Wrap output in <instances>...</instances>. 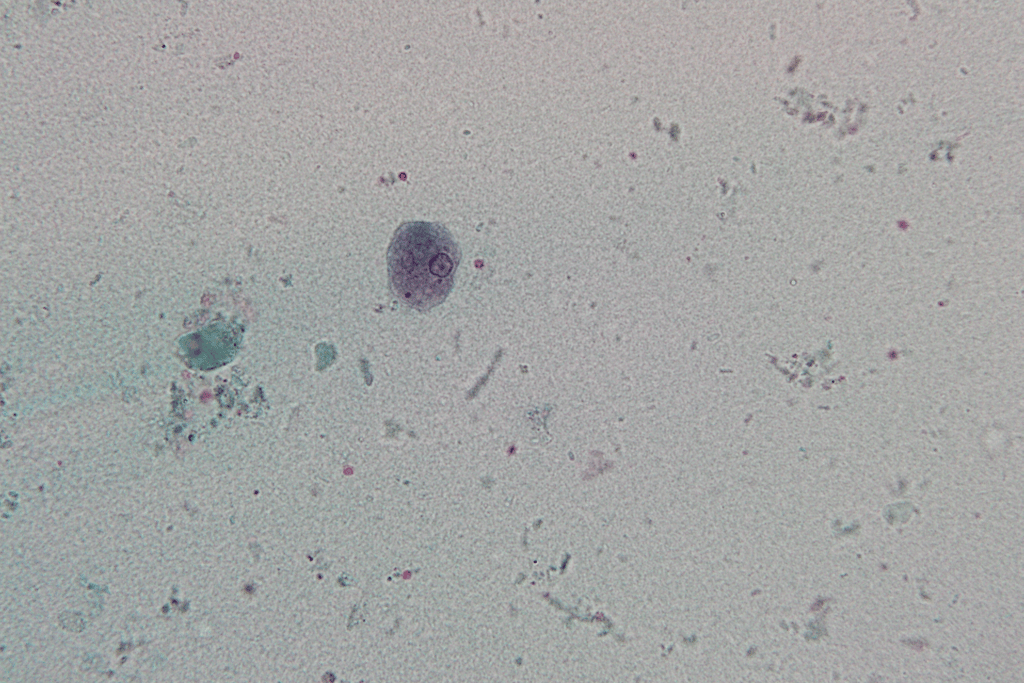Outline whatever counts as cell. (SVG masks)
<instances>
[{"mask_svg":"<svg viewBox=\"0 0 1024 683\" xmlns=\"http://www.w3.org/2000/svg\"><path fill=\"white\" fill-rule=\"evenodd\" d=\"M460 258V249L444 226L406 222L396 230L388 248L390 287L407 306L429 310L452 290Z\"/></svg>","mask_w":1024,"mask_h":683,"instance_id":"1","label":"cell"}]
</instances>
